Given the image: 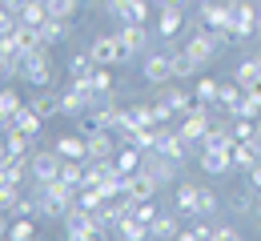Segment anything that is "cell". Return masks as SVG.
Instances as JSON below:
<instances>
[{"instance_id":"1","label":"cell","mask_w":261,"mask_h":241,"mask_svg":"<svg viewBox=\"0 0 261 241\" xmlns=\"http://www.w3.org/2000/svg\"><path fill=\"white\" fill-rule=\"evenodd\" d=\"M61 225H65V237L68 241H100V237H105L100 221L85 205H76V201H72V209L65 213V221H61Z\"/></svg>"},{"instance_id":"2","label":"cell","mask_w":261,"mask_h":241,"mask_svg":"<svg viewBox=\"0 0 261 241\" xmlns=\"http://www.w3.org/2000/svg\"><path fill=\"white\" fill-rule=\"evenodd\" d=\"M20 81L29 89H48L53 85V57H48V44L36 48V52H24L20 61Z\"/></svg>"},{"instance_id":"3","label":"cell","mask_w":261,"mask_h":241,"mask_svg":"<svg viewBox=\"0 0 261 241\" xmlns=\"http://www.w3.org/2000/svg\"><path fill=\"white\" fill-rule=\"evenodd\" d=\"M89 57L97 61V65H109V69H117V65H129V48L121 44V36L117 33H97L93 36V44H89Z\"/></svg>"},{"instance_id":"4","label":"cell","mask_w":261,"mask_h":241,"mask_svg":"<svg viewBox=\"0 0 261 241\" xmlns=\"http://www.w3.org/2000/svg\"><path fill=\"white\" fill-rule=\"evenodd\" d=\"M141 76L157 89L165 81H173V48L165 44V48H149L145 57H141Z\"/></svg>"},{"instance_id":"5","label":"cell","mask_w":261,"mask_h":241,"mask_svg":"<svg viewBox=\"0 0 261 241\" xmlns=\"http://www.w3.org/2000/svg\"><path fill=\"white\" fill-rule=\"evenodd\" d=\"M185 24H189V16H185V4H165V8H157V36H161L165 44H173L177 36L185 33Z\"/></svg>"},{"instance_id":"6","label":"cell","mask_w":261,"mask_h":241,"mask_svg":"<svg viewBox=\"0 0 261 241\" xmlns=\"http://www.w3.org/2000/svg\"><path fill=\"white\" fill-rule=\"evenodd\" d=\"M209 125H213V104H201V101H197L181 121H177V129L193 141V145H201V137L209 133Z\"/></svg>"},{"instance_id":"7","label":"cell","mask_w":261,"mask_h":241,"mask_svg":"<svg viewBox=\"0 0 261 241\" xmlns=\"http://www.w3.org/2000/svg\"><path fill=\"white\" fill-rule=\"evenodd\" d=\"M145 169L153 173L161 185H177L185 165H181V161H173V157H165L161 149H145Z\"/></svg>"},{"instance_id":"8","label":"cell","mask_w":261,"mask_h":241,"mask_svg":"<svg viewBox=\"0 0 261 241\" xmlns=\"http://www.w3.org/2000/svg\"><path fill=\"white\" fill-rule=\"evenodd\" d=\"M197 20L213 33H229L233 29V8L225 0H209V4H197Z\"/></svg>"},{"instance_id":"9","label":"cell","mask_w":261,"mask_h":241,"mask_svg":"<svg viewBox=\"0 0 261 241\" xmlns=\"http://www.w3.org/2000/svg\"><path fill=\"white\" fill-rule=\"evenodd\" d=\"M197 169L205 177H229L233 157H229V149H197Z\"/></svg>"},{"instance_id":"10","label":"cell","mask_w":261,"mask_h":241,"mask_svg":"<svg viewBox=\"0 0 261 241\" xmlns=\"http://www.w3.org/2000/svg\"><path fill=\"white\" fill-rule=\"evenodd\" d=\"M29 165H33V181H57L61 177V165H65V157L57 153V149H33V157H29Z\"/></svg>"},{"instance_id":"11","label":"cell","mask_w":261,"mask_h":241,"mask_svg":"<svg viewBox=\"0 0 261 241\" xmlns=\"http://www.w3.org/2000/svg\"><path fill=\"white\" fill-rule=\"evenodd\" d=\"M117 36H121V44L129 48V57H145V52L153 48V33H149V24H121Z\"/></svg>"},{"instance_id":"12","label":"cell","mask_w":261,"mask_h":241,"mask_svg":"<svg viewBox=\"0 0 261 241\" xmlns=\"http://www.w3.org/2000/svg\"><path fill=\"white\" fill-rule=\"evenodd\" d=\"M201 189L205 185H197V181H177V193H173V201H177V213L181 217H197V209H201Z\"/></svg>"},{"instance_id":"13","label":"cell","mask_w":261,"mask_h":241,"mask_svg":"<svg viewBox=\"0 0 261 241\" xmlns=\"http://www.w3.org/2000/svg\"><path fill=\"white\" fill-rule=\"evenodd\" d=\"M89 104H93V97H89L85 89H76V85H68V81H65V93H61V117H85Z\"/></svg>"},{"instance_id":"14","label":"cell","mask_w":261,"mask_h":241,"mask_svg":"<svg viewBox=\"0 0 261 241\" xmlns=\"http://www.w3.org/2000/svg\"><path fill=\"white\" fill-rule=\"evenodd\" d=\"M53 149L68 157V161H89V141L81 137V133H61V137L53 141Z\"/></svg>"},{"instance_id":"15","label":"cell","mask_w":261,"mask_h":241,"mask_svg":"<svg viewBox=\"0 0 261 241\" xmlns=\"http://www.w3.org/2000/svg\"><path fill=\"white\" fill-rule=\"evenodd\" d=\"M93 72H97V61H93L89 48H85V52H72V57H68L65 81H72V85H76V81H93Z\"/></svg>"},{"instance_id":"16","label":"cell","mask_w":261,"mask_h":241,"mask_svg":"<svg viewBox=\"0 0 261 241\" xmlns=\"http://www.w3.org/2000/svg\"><path fill=\"white\" fill-rule=\"evenodd\" d=\"M241 97H245V85H241L237 76H229V81H221V93H217V104H213V109H221V113L233 117V109L241 104Z\"/></svg>"},{"instance_id":"17","label":"cell","mask_w":261,"mask_h":241,"mask_svg":"<svg viewBox=\"0 0 261 241\" xmlns=\"http://www.w3.org/2000/svg\"><path fill=\"white\" fill-rule=\"evenodd\" d=\"M36 109V113H40V117H44V121H53V117H61V93H57V89H36L33 93V101H29Z\"/></svg>"},{"instance_id":"18","label":"cell","mask_w":261,"mask_h":241,"mask_svg":"<svg viewBox=\"0 0 261 241\" xmlns=\"http://www.w3.org/2000/svg\"><path fill=\"white\" fill-rule=\"evenodd\" d=\"M229 157H233V169H249V165H257L261 161V149L253 145V141H233L229 145Z\"/></svg>"},{"instance_id":"19","label":"cell","mask_w":261,"mask_h":241,"mask_svg":"<svg viewBox=\"0 0 261 241\" xmlns=\"http://www.w3.org/2000/svg\"><path fill=\"white\" fill-rule=\"evenodd\" d=\"M12 129H20V133H33V137H40V129H44V117L36 113L33 104H20V109L12 113Z\"/></svg>"},{"instance_id":"20","label":"cell","mask_w":261,"mask_h":241,"mask_svg":"<svg viewBox=\"0 0 261 241\" xmlns=\"http://www.w3.org/2000/svg\"><path fill=\"white\" fill-rule=\"evenodd\" d=\"M113 161H117V169H121V173H137L141 165H145V149H141V145H117Z\"/></svg>"},{"instance_id":"21","label":"cell","mask_w":261,"mask_h":241,"mask_svg":"<svg viewBox=\"0 0 261 241\" xmlns=\"http://www.w3.org/2000/svg\"><path fill=\"white\" fill-rule=\"evenodd\" d=\"M193 76H201V69H197V61L185 52V48H173V81H181V85H189Z\"/></svg>"},{"instance_id":"22","label":"cell","mask_w":261,"mask_h":241,"mask_svg":"<svg viewBox=\"0 0 261 241\" xmlns=\"http://www.w3.org/2000/svg\"><path fill=\"white\" fill-rule=\"evenodd\" d=\"M40 36H44L48 48H53V44H65L68 36H72V20H57V16H48V20L40 24Z\"/></svg>"},{"instance_id":"23","label":"cell","mask_w":261,"mask_h":241,"mask_svg":"<svg viewBox=\"0 0 261 241\" xmlns=\"http://www.w3.org/2000/svg\"><path fill=\"white\" fill-rule=\"evenodd\" d=\"M177 233H181V217L169 213V209H161L153 217V225H149V237H177Z\"/></svg>"},{"instance_id":"24","label":"cell","mask_w":261,"mask_h":241,"mask_svg":"<svg viewBox=\"0 0 261 241\" xmlns=\"http://www.w3.org/2000/svg\"><path fill=\"white\" fill-rule=\"evenodd\" d=\"M16 48L20 52H36V48H44V36H40V24H24L20 20V29H16Z\"/></svg>"},{"instance_id":"25","label":"cell","mask_w":261,"mask_h":241,"mask_svg":"<svg viewBox=\"0 0 261 241\" xmlns=\"http://www.w3.org/2000/svg\"><path fill=\"white\" fill-rule=\"evenodd\" d=\"M113 233H117V237H125V241H145V237H149V225H145V221H137L133 213H125V217L117 221V229H113Z\"/></svg>"},{"instance_id":"26","label":"cell","mask_w":261,"mask_h":241,"mask_svg":"<svg viewBox=\"0 0 261 241\" xmlns=\"http://www.w3.org/2000/svg\"><path fill=\"white\" fill-rule=\"evenodd\" d=\"M36 141H40V137H33V133L8 129V133H4V149H8V153H24V157H29V153L36 149Z\"/></svg>"},{"instance_id":"27","label":"cell","mask_w":261,"mask_h":241,"mask_svg":"<svg viewBox=\"0 0 261 241\" xmlns=\"http://www.w3.org/2000/svg\"><path fill=\"white\" fill-rule=\"evenodd\" d=\"M217 93H221V81H217V76H197L193 97L201 104H217Z\"/></svg>"},{"instance_id":"28","label":"cell","mask_w":261,"mask_h":241,"mask_svg":"<svg viewBox=\"0 0 261 241\" xmlns=\"http://www.w3.org/2000/svg\"><path fill=\"white\" fill-rule=\"evenodd\" d=\"M20 193H24V185H20V181H12L8 173H0V209H4V213L16 205V197H20Z\"/></svg>"},{"instance_id":"29","label":"cell","mask_w":261,"mask_h":241,"mask_svg":"<svg viewBox=\"0 0 261 241\" xmlns=\"http://www.w3.org/2000/svg\"><path fill=\"white\" fill-rule=\"evenodd\" d=\"M129 213L137 217V221H145V225H153V217L161 213V205H157V197H133V205H129Z\"/></svg>"},{"instance_id":"30","label":"cell","mask_w":261,"mask_h":241,"mask_svg":"<svg viewBox=\"0 0 261 241\" xmlns=\"http://www.w3.org/2000/svg\"><path fill=\"white\" fill-rule=\"evenodd\" d=\"M177 237H181V241H209V237H213V217H197L193 225L181 229Z\"/></svg>"},{"instance_id":"31","label":"cell","mask_w":261,"mask_h":241,"mask_svg":"<svg viewBox=\"0 0 261 241\" xmlns=\"http://www.w3.org/2000/svg\"><path fill=\"white\" fill-rule=\"evenodd\" d=\"M8 237H12V241H33L36 237V217H12Z\"/></svg>"},{"instance_id":"32","label":"cell","mask_w":261,"mask_h":241,"mask_svg":"<svg viewBox=\"0 0 261 241\" xmlns=\"http://www.w3.org/2000/svg\"><path fill=\"white\" fill-rule=\"evenodd\" d=\"M61 181L72 185V189H81V185H85V161H68V157H65V165H61Z\"/></svg>"},{"instance_id":"33","label":"cell","mask_w":261,"mask_h":241,"mask_svg":"<svg viewBox=\"0 0 261 241\" xmlns=\"http://www.w3.org/2000/svg\"><path fill=\"white\" fill-rule=\"evenodd\" d=\"M44 8H48V16H57V20H72L76 8H81V0H44Z\"/></svg>"},{"instance_id":"34","label":"cell","mask_w":261,"mask_h":241,"mask_svg":"<svg viewBox=\"0 0 261 241\" xmlns=\"http://www.w3.org/2000/svg\"><path fill=\"white\" fill-rule=\"evenodd\" d=\"M20 20H24V24H44V20H48V8H44V0H24V8H20Z\"/></svg>"},{"instance_id":"35","label":"cell","mask_w":261,"mask_h":241,"mask_svg":"<svg viewBox=\"0 0 261 241\" xmlns=\"http://www.w3.org/2000/svg\"><path fill=\"white\" fill-rule=\"evenodd\" d=\"M16 29H20V16L0 4V36H16Z\"/></svg>"},{"instance_id":"36","label":"cell","mask_w":261,"mask_h":241,"mask_svg":"<svg viewBox=\"0 0 261 241\" xmlns=\"http://www.w3.org/2000/svg\"><path fill=\"white\" fill-rule=\"evenodd\" d=\"M237 237H241L237 225H213V241H237Z\"/></svg>"},{"instance_id":"37","label":"cell","mask_w":261,"mask_h":241,"mask_svg":"<svg viewBox=\"0 0 261 241\" xmlns=\"http://www.w3.org/2000/svg\"><path fill=\"white\" fill-rule=\"evenodd\" d=\"M245 185H249V189H257V193H261V161H257V165H249V169H245Z\"/></svg>"},{"instance_id":"38","label":"cell","mask_w":261,"mask_h":241,"mask_svg":"<svg viewBox=\"0 0 261 241\" xmlns=\"http://www.w3.org/2000/svg\"><path fill=\"white\" fill-rule=\"evenodd\" d=\"M8 225H12V217H8L4 209H0V237H8Z\"/></svg>"},{"instance_id":"39","label":"cell","mask_w":261,"mask_h":241,"mask_svg":"<svg viewBox=\"0 0 261 241\" xmlns=\"http://www.w3.org/2000/svg\"><path fill=\"white\" fill-rule=\"evenodd\" d=\"M165 4H185V0H157V8H165Z\"/></svg>"},{"instance_id":"40","label":"cell","mask_w":261,"mask_h":241,"mask_svg":"<svg viewBox=\"0 0 261 241\" xmlns=\"http://www.w3.org/2000/svg\"><path fill=\"white\" fill-rule=\"evenodd\" d=\"M253 221H257V237H261V209H257V217H253Z\"/></svg>"},{"instance_id":"41","label":"cell","mask_w":261,"mask_h":241,"mask_svg":"<svg viewBox=\"0 0 261 241\" xmlns=\"http://www.w3.org/2000/svg\"><path fill=\"white\" fill-rule=\"evenodd\" d=\"M257 29H261V0H257Z\"/></svg>"},{"instance_id":"42","label":"cell","mask_w":261,"mask_h":241,"mask_svg":"<svg viewBox=\"0 0 261 241\" xmlns=\"http://www.w3.org/2000/svg\"><path fill=\"white\" fill-rule=\"evenodd\" d=\"M193 4H209V0H193Z\"/></svg>"}]
</instances>
